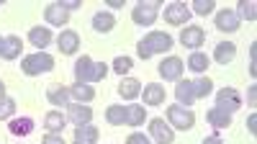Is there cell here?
<instances>
[{"label": "cell", "mask_w": 257, "mask_h": 144, "mask_svg": "<svg viewBox=\"0 0 257 144\" xmlns=\"http://www.w3.org/2000/svg\"><path fill=\"white\" fill-rule=\"evenodd\" d=\"M213 93V82L208 77H198V80H178L175 85V98H178V106L188 108L193 106L196 100L206 98Z\"/></svg>", "instance_id": "6da1fadb"}, {"label": "cell", "mask_w": 257, "mask_h": 144, "mask_svg": "<svg viewBox=\"0 0 257 144\" xmlns=\"http://www.w3.org/2000/svg\"><path fill=\"white\" fill-rule=\"evenodd\" d=\"M170 49H173V36L165 34V31H149L137 44V54L142 59H149V57H155V54H165Z\"/></svg>", "instance_id": "7a4b0ae2"}, {"label": "cell", "mask_w": 257, "mask_h": 144, "mask_svg": "<svg viewBox=\"0 0 257 144\" xmlns=\"http://www.w3.org/2000/svg\"><path fill=\"white\" fill-rule=\"evenodd\" d=\"M105 72H108V65L90 59L88 54H82V57L75 62V80H77V82H85V85L100 82V80L105 77Z\"/></svg>", "instance_id": "3957f363"}, {"label": "cell", "mask_w": 257, "mask_h": 144, "mask_svg": "<svg viewBox=\"0 0 257 144\" xmlns=\"http://www.w3.org/2000/svg\"><path fill=\"white\" fill-rule=\"evenodd\" d=\"M21 70H24V75H29V77H36L41 72H52L54 70V57L47 54V52L29 54V57L21 59Z\"/></svg>", "instance_id": "277c9868"}, {"label": "cell", "mask_w": 257, "mask_h": 144, "mask_svg": "<svg viewBox=\"0 0 257 144\" xmlns=\"http://www.w3.org/2000/svg\"><path fill=\"white\" fill-rule=\"evenodd\" d=\"M167 123L173 129H180V131H190L196 126V113L190 108H183V106H167Z\"/></svg>", "instance_id": "5b68a950"}, {"label": "cell", "mask_w": 257, "mask_h": 144, "mask_svg": "<svg viewBox=\"0 0 257 144\" xmlns=\"http://www.w3.org/2000/svg\"><path fill=\"white\" fill-rule=\"evenodd\" d=\"M160 3H162V0H142V3H137L134 11H132L134 24L152 26L155 21H157V13H160Z\"/></svg>", "instance_id": "8992f818"}, {"label": "cell", "mask_w": 257, "mask_h": 144, "mask_svg": "<svg viewBox=\"0 0 257 144\" xmlns=\"http://www.w3.org/2000/svg\"><path fill=\"white\" fill-rule=\"evenodd\" d=\"M216 108L226 111V113H234L242 108V95L234 90V88H221L216 93Z\"/></svg>", "instance_id": "52a82bcc"}, {"label": "cell", "mask_w": 257, "mask_h": 144, "mask_svg": "<svg viewBox=\"0 0 257 144\" xmlns=\"http://www.w3.org/2000/svg\"><path fill=\"white\" fill-rule=\"evenodd\" d=\"M149 134L155 136L157 144H173L175 141V129L170 126L165 118H152L149 121Z\"/></svg>", "instance_id": "ba28073f"}, {"label": "cell", "mask_w": 257, "mask_h": 144, "mask_svg": "<svg viewBox=\"0 0 257 144\" xmlns=\"http://www.w3.org/2000/svg\"><path fill=\"white\" fill-rule=\"evenodd\" d=\"M67 121H72L75 126H85V123L93 121V108L85 106V103H70L67 106Z\"/></svg>", "instance_id": "9c48e42d"}, {"label": "cell", "mask_w": 257, "mask_h": 144, "mask_svg": "<svg viewBox=\"0 0 257 144\" xmlns=\"http://www.w3.org/2000/svg\"><path fill=\"white\" fill-rule=\"evenodd\" d=\"M157 70H160V75L165 80H180L183 77V70H185V62L180 57H167V59L160 62Z\"/></svg>", "instance_id": "30bf717a"}, {"label": "cell", "mask_w": 257, "mask_h": 144, "mask_svg": "<svg viewBox=\"0 0 257 144\" xmlns=\"http://www.w3.org/2000/svg\"><path fill=\"white\" fill-rule=\"evenodd\" d=\"M165 21L167 24H173V26H183L190 21V8L185 3H170L165 8Z\"/></svg>", "instance_id": "8fae6325"}, {"label": "cell", "mask_w": 257, "mask_h": 144, "mask_svg": "<svg viewBox=\"0 0 257 144\" xmlns=\"http://www.w3.org/2000/svg\"><path fill=\"white\" fill-rule=\"evenodd\" d=\"M203 41H206V31L201 26H185L180 31V44L188 47V49H196L198 52V47L203 44Z\"/></svg>", "instance_id": "7c38bea8"}, {"label": "cell", "mask_w": 257, "mask_h": 144, "mask_svg": "<svg viewBox=\"0 0 257 144\" xmlns=\"http://www.w3.org/2000/svg\"><path fill=\"white\" fill-rule=\"evenodd\" d=\"M52 41H54V36H52V29H47V26H34L29 31V44H34L39 52H44Z\"/></svg>", "instance_id": "4fadbf2b"}, {"label": "cell", "mask_w": 257, "mask_h": 144, "mask_svg": "<svg viewBox=\"0 0 257 144\" xmlns=\"http://www.w3.org/2000/svg\"><path fill=\"white\" fill-rule=\"evenodd\" d=\"M57 47H59L62 54H75V52L80 49V36H77V31L64 29V31L57 36Z\"/></svg>", "instance_id": "5bb4252c"}, {"label": "cell", "mask_w": 257, "mask_h": 144, "mask_svg": "<svg viewBox=\"0 0 257 144\" xmlns=\"http://www.w3.org/2000/svg\"><path fill=\"white\" fill-rule=\"evenodd\" d=\"M21 47V36H0V59H18Z\"/></svg>", "instance_id": "9a60e30c"}, {"label": "cell", "mask_w": 257, "mask_h": 144, "mask_svg": "<svg viewBox=\"0 0 257 144\" xmlns=\"http://www.w3.org/2000/svg\"><path fill=\"white\" fill-rule=\"evenodd\" d=\"M118 95H121L123 100L139 98V95H142V82H139L137 77H121V82H118Z\"/></svg>", "instance_id": "2e32d148"}, {"label": "cell", "mask_w": 257, "mask_h": 144, "mask_svg": "<svg viewBox=\"0 0 257 144\" xmlns=\"http://www.w3.org/2000/svg\"><path fill=\"white\" fill-rule=\"evenodd\" d=\"M216 29L224 31V34H234L239 29V18L234 11H219L216 13Z\"/></svg>", "instance_id": "e0dca14e"}, {"label": "cell", "mask_w": 257, "mask_h": 144, "mask_svg": "<svg viewBox=\"0 0 257 144\" xmlns=\"http://www.w3.org/2000/svg\"><path fill=\"white\" fill-rule=\"evenodd\" d=\"M44 18H47V24H52V26H64L70 21V13L64 11L59 3H49L44 8Z\"/></svg>", "instance_id": "ac0fdd59"}, {"label": "cell", "mask_w": 257, "mask_h": 144, "mask_svg": "<svg viewBox=\"0 0 257 144\" xmlns=\"http://www.w3.org/2000/svg\"><path fill=\"white\" fill-rule=\"evenodd\" d=\"M64 126H67V116H64L62 111H49V113L44 116V129H47L49 134H62Z\"/></svg>", "instance_id": "d6986e66"}, {"label": "cell", "mask_w": 257, "mask_h": 144, "mask_svg": "<svg viewBox=\"0 0 257 144\" xmlns=\"http://www.w3.org/2000/svg\"><path fill=\"white\" fill-rule=\"evenodd\" d=\"M144 106H162L165 103V88L157 85V82H149V85H144Z\"/></svg>", "instance_id": "ffe728a7"}, {"label": "cell", "mask_w": 257, "mask_h": 144, "mask_svg": "<svg viewBox=\"0 0 257 144\" xmlns=\"http://www.w3.org/2000/svg\"><path fill=\"white\" fill-rule=\"evenodd\" d=\"M47 98L52 106H70L72 98H70V88H64V85H49L47 88Z\"/></svg>", "instance_id": "44dd1931"}, {"label": "cell", "mask_w": 257, "mask_h": 144, "mask_svg": "<svg viewBox=\"0 0 257 144\" xmlns=\"http://www.w3.org/2000/svg\"><path fill=\"white\" fill-rule=\"evenodd\" d=\"M234 57H237V44H231V41H219L216 49H213V59L219 65H229Z\"/></svg>", "instance_id": "7402d4cb"}, {"label": "cell", "mask_w": 257, "mask_h": 144, "mask_svg": "<svg viewBox=\"0 0 257 144\" xmlns=\"http://www.w3.org/2000/svg\"><path fill=\"white\" fill-rule=\"evenodd\" d=\"M206 118H208V123L213 129H226V126H231V113H226V111H221V108H208L206 111Z\"/></svg>", "instance_id": "603a6c76"}, {"label": "cell", "mask_w": 257, "mask_h": 144, "mask_svg": "<svg viewBox=\"0 0 257 144\" xmlns=\"http://www.w3.org/2000/svg\"><path fill=\"white\" fill-rule=\"evenodd\" d=\"M70 98L75 103H90L95 98V90L93 85H85V82H75V85L70 88Z\"/></svg>", "instance_id": "cb8c5ba5"}, {"label": "cell", "mask_w": 257, "mask_h": 144, "mask_svg": "<svg viewBox=\"0 0 257 144\" xmlns=\"http://www.w3.org/2000/svg\"><path fill=\"white\" fill-rule=\"evenodd\" d=\"M113 26H116V18H113L111 13L98 11V13L93 16V29H95L98 34H108V31H113Z\"/></svg>", "instance_id": "d4e9b609"}, {"label": "cell", "mask_w": 257, "mask_h": 144, "mask_svg": "<svg viewBox=\"0 0 257 144\" xmlns=\"http://www.w3.org/2000/svg\"><path fill=\"white\" fill-rule=\"evenodd\" d=\"M185 65H188L193 72L203 75V72L211 67V59H208V54H203V52H193V54L188 57V62H185Z\"/></svg>", "instance_id": "484cf974"}, {"label": "cell", "mask_w": 257, "mask_h": 144, "mask_svg": "<svg viewBox=\"0 0 257 144\" xmlns=\"http://www.w3.org/2000/svg\"><path fill=\"white\" fill-rule=\"evenodd\" d=\"M8 129H11L13 136H26V134L34 131V121H31L29 116H21V118H13V121H11Z\"/></svg>", "instance_id": "4316f807"}, {"label": "cell", "mask_w": 257, "mask_h": 144, "mask_svg": "<svg viewBox=\"0 0 257 144\" xmlns=\"http://www.w3.org/2000/svg\"><path fill=\"white\" fill-rule=\"evenodd\" d=\"M75 141H82V144H98V129L85 123V126H75Z\"/></svg>", "instance_id": "83f0119b"}, {"label": "cell", "mask_w": 257, "mask_h": 144, "mask_svg": "<svg viewBox=\"0 0 257 144\" xmlns=\"http://www.w3.org/2000/svg\"><path fill=\"white\" fill-rule=\"evenodd\" d=\"M105 121L111 126H123L126 123V106H108L105 108Z\"/></svg>", "instance_id": "f1b7e54d"}, {"label": "cell", "mask_w": 257, "mask_h": 144, "mask_svg": "<svg viewBox=\"0 0 257 144\" xmlns=\"http://www.w3.org/2000/svg\"><path fill=\"white\" fill-rule=\"evenodd\" d=\"M147 118L144 106H126V126H142Z\"/></svg>", "instance_id": "f546056e"}, {"label": "cell", "mask_w": 257, "mask_h": 144, "mask_svg": "<svg viewBox=\"0 0 257 144\" xmlns=\"http://www.w3.org/2000/svg\"><path fill=\"white\" fill-rule=\"evenodd\" d=\"M234 13H237V18H244V21L252 24V21L257 18V6L252 3V0H239V6H237Z\"/></svg>", "instance_id": "4dcf8cb0"}, {"label": "cell", "mask_w": 257, "mask_h": 144, "mask_svg": "<svg viewBox=\"0 0 257 144\" xmlns=\"http://www.w3.org/2000/svg\"><path fill=\"white\" fill-rule=\"evenodd\" d=\"M216 11V0H193V11L190 13H198V16H208Z\"/></svg>", "instance_id": "1f68e13d"}, {"label": "cell", "mask_w": 257, "mask_h": 144, "mask_svg": "<svg viewBox=\"0 0 257 144\" xmlns=\"http://www.w3.org/2000/svg\"><path fill=\"white\" fill-rule=\"evenodd\" d=\"M13 113H16V100L6 95L3 100H0V121H6V118H13Z\"/></svg>", "instance_id": "d6a6232c"}, {"label": "cell", "mask_w": 257, "mask_h": 144, "mask_svg": "<svg viewBox=\"0 0 257 144\" xmlns=\"http://www.w3.org/2000/svg\"><path fill=\"white\" fill-rule=\"evenodd\" d=\"M132 67H134L132 57H116V59H113V70H116V72H118L121 77H123V75H126L128 70H132Z\"/></svg>", "instance_id": "836d02e7"}, {"label": "cell", "mask_w": 257, "mask_h": 144, "mask_svg": "<svg viewBox=\"0 0 257 144\" xmlns=\"http://www.w3.org/2000/svg\"><path fill=\"white\" fill-rule=\"evenodd\" d=\"M126 144H152V141H149V136H144V134H139V131H134V134H128V139H126Z\"/></svg>", "instance_id": "e575fe53"}, {"label": "cell", "mask_w": 257, "mask_h": 144, "mask_svg": "<svg viewBox=\"0 0 257 144\" xmlns=\"http://www.w3.org/2000/svg\"><path fill=\"white\" fill-rule=\"evenodd\" d=\"M57 3H59V6L64 8V11L70 13V11H77V8L82 6V0H57Z\"/></svg>", "instance_id": "d590c367"}, {"label": "cell", "mask_w": 257, "mask_h": 144, "mask_svg": "<svg viewBox=\"0 0 257 144\" xmlns=\"http://www.w3.org/2000/svg\"><path fill=\"white\" fill-rule=\"evenodd\" d=\"M44 144H64V139H62V134H47Z\"/></svg>", "instance_id": "8d00e7d4"}, {"label": "cell", "mask_w": 257, "mask_h": 144, "mask_svg": "<svg viewBox=\"0 0 257 144\" xmlns=\"http://www.w3.org/2000/svg\"><path fill=\"white\" fill-rule=\"evenodd\" d=\"M247 131H249V134L257 131V116H254V113H249V118H247Z\"/></svg>", "instance_id": "74e56055"}, {"label": "cell", "mask_w": 257, "mask_h": 144, "mask_svg": "<svg viewBox=\"0 0 257 144\" xmlns=\"http://www.w3.org/2000/svg\"><path fill=\"white\" fill-rule=\"evenodd\" d=\"M247 100H249V106H254V103H257V88H254V85H249V90H247Z\"/></svg>", "instance_id": "f35d334b"}, {"label": "cell", "mask_w": 257, "mask_h": 144, "mask_svg": "<svg viewBox=\"0 0 257 144\" xmlns=\"http://www.w3.org/2000/svg\"><path fill=\"white\" fill-rule=\"evenodd\" d=\"M203 144H224V139L213 134V136H206V139H203Z\"/></svg>", "instance_id": "ab89813d"}, {"label": "cell", "mask_w": 257, "mask_h": 144, "mask_svg": "<svg viewBox=\"0 0 257 144\" xmlns=\"http://www.w3.org/2000/svg\"><path fill=\"white\" fill-rule=\"evenodd\" d=\"M111 8H123V0H105Z\"/></svg>", "instance_id": "60d3db41"}, {"label": "cell", "mask_w": 257, "mask_h": 144, "mask_svg": "<svg viewBox=\"0 0 257 144\" xmlns=\"http://www.w3.org/2000/svg\"><path fill=\"white\" fill-rule=\"evenodd\" d=\"M3 98H6V82L0 80V100H3Z\"/></svg>", "instance_id": "b9f144b4"}, {"label": "cell", "mask_w": 257, "mask_h": 144, "mask_svg": "<svg viewBox=\"0 0 257 144\" xmlns=\"http://www.w3.org/2000/svg\"><path fill=\"white\" fill-rule=\"evenodd\" d=\"M72 144H82V141H72Z\"/></svg>", "instance_id": "7bdbcfd3"}]
</instances>
